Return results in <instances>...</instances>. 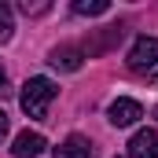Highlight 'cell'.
Here are the masks:
<instances>
[{
    "label": "cell",
    "mask_w": 158,
    "mask_h": 158,
    "mask_svg": "<svg viewBox=\"0 0 158 158\" xmlns=\"http://www.w3.org/2000/svg\"><path fill=\"white\" fill-rule=\"evenodd\" d=\"M55 81L48 77H30L22 85V96H19V103H22V110L30 114V118H48V107H52V99H55Z\"/></svg>",
    "instance_id": "1"
},
{
    "label": "cell",
    "mask_w": 158,
    "mask_h": 158,
    "mask_svg": "<svg viewBox=\"0 0 158 158\" xmlns=\"http://www.w3.org/2000/svg\"><path fill=\"white\" fill-rule=\"evenodd\" d=\"M129 70L136 74H151L158 70V37H140L129 52Z\"/></svg>",
    "instance_id": "2"
},
{
    "label": "cell",
    "mask_w": 158,
    "mask_h": 158,
    "mask_svg": "<svg viewBox=\"0 0 158 158\" xmlns=\"http://www.w3.org/2000/svg\"><path fill=\"white\" fill-rule=\"evenodd\" d=\"M107 118H110V125H118V129H129V125H136V121L143 118V107H140L136 99L121 96V99H114V103L107 107Z\"/></svg>",
    "instance_id": "3"
},
{
    "label": "cell",
    "mask_w": 158,
    "mask_h": 158,
    "mask_svg": "<svg viewBox=\"0 0 158 158\" xmlns=\"http://www.w3.org/2000/svg\"><path fill=\"white\" fill-rule=\"evenodd\" d=\"M129 158H158V132L155 129H140L129 140Z\"/></svg>",
    "instance_id": "4"
},
{
    "label": "cell",
    "mask_w": 158,
    "mask_h": 158,
    "mask_svg": "<svg viewBox=\"0 0 158 158\" xmlns=\"http://www.w3.org/2000/svg\"><path fill=\"white\" fill-rule=\"evenodd\" d=\"M44 147H48V143H44V136L26 129V132H19V136H15V143H11V155H15V158H37Z\"/></svg>",
    "instance_id": "5"
},
{
    "label": "cell",
    "mask_w": 158,
    "mask_h": 158,
    "mask_svg": "<svg viewBox=\"0 0 158 158\" xmlns=\"http://www.w3.org/2000/svg\"><path fill=\"white\" fill-rule=\"evenodd\" d=\"M81 48H74V44H63V48H55L52 55H48V63L55 66V70H66V74H74V70H81Z\"/></svg>",
    "instance_id": "6"
},
{
    "label": "cell",
    "mask_w": 158,
    "mask_h": 158,
    "mask_svg": "<svg viewBox=\"0 0 158 158\" xmlns=\"http://www.w3.org/2000/svg\"><path fill=\"white\" fill-rule=\"evenodd\" d=\"M55 158H92V143L85 136H66L55 147Z\"/></svg>",
    "instance_id": "7"
},
{
    "label": "cell",
    "mask_w": 158,
    "mask_h": 158,
    "mask_svg": "<svg viewBox=\"0 0 158 158\" xmlns=\"http://www.w3.org/2000/svg\"><path fill=\"white\" fill-rule=\"evenodd\" d=\"M74 11L77 15H107L110 0H74Z\"/></svg>",
    "instance_id": "8"
},
{
    "label": "cell",
    "mask_w": 158,
    "mask_h": 158,
    "mask_svg": "<svg viewBox=\"0 0 158 158\" xmlns=\"http://www.w3.org/2000/svg\"><path fill=\"white\" fill-rule=\"evenodd\" d=\"M11 7L7 4H0V40H11Z\"/></svg>",
    "instance_id": "9"
},
{
    "label": "cell",
    "mask_w": 158,
    "mask_h": 158,
    "mask_svg": "<svg viewBox=\"0 0 158 158\" xmlns=\"http://www.w3.org/2000/svg\"><path fill=\"white\" fill-rule=\"evenodd\" d=\"M19 11H22V15H44V11H48V4H30V0H22V4H19Z\"/></svg>",
    "instance_id": "10"
},
{
    "label": "cell",
    "mask_w": 158,
    "mask_h": 158,
    "mask_svg": "<svg viewBox=\"0 0 158 158\" xmlns=\"http://www.w3.org/2000/svg\"><path fill=\"white\" fill-rule=\"evenodd\" d=\"M4 96H11V85H7V74H4V66H0V99Z\"/></svg>",
    "instance_id": "11"
},
{
    "label": "cell",
    "mask_w": 158,
    "mask_h": 158,
    "mask_svg": "<svg viewBox=\"0 0 158 158\" xmlns=\"http://www.w3.org/2000/svg\"><path fill=\"white\" fill-rule=\"evenodd\" d=\"M4 132H7V114L0 110V136H4Z\"/></svg>",
    "instance_id": "12"
},
{
    "label": "cell",
    "mask_w": 158,
    "mask_h": 158,
    "mask_svg": "<svg viewBox=\"0 0 158 158\" xmlns=\"http://www.w3.org/2000/svg\"><path fill=\"white\" fill-rule=\"evenodd\" d=\"M155 118H158V107H155Z\"/></svg>",
    "instance_id": "13"
},
{
    "label": "cell",
    "mask_w": 158,
    "mask_h": 158,
    "mask_svg": "<svg viewBox=\"0 0 158 158\" xmlns=\"http://www.w3.org/2000/svg\"><path fill=\"white\" fill-rule=\"evenodd\" d=\"M155 74H158V70H155Z\"/></svg>",
    "instance_id": "14"
}]
</instances>
